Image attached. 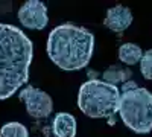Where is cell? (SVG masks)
Instances as JSON below:
<instances>
[{
	"mask_svg": "<svg viewBox=\"0 0 152 137\" xmlns=\"http://www.w3.org/2000/svg\"><path fill=\"white\" fill-rule=\"evenodd\" d=\"M34 46L24 32L0 23V99L14 95L28 82Z\"/></svg>",
	"mask_w": 152,
	"mask_h": 137,
	"instance_id": "1",
	"label": "cell"
},
{
	"mask_svg": "<svg viewBox=\"0 0 152 137\" xmlns=\"http://www.w3.org/2000/svg\"><path fill=\"white\" fill-rule=\"evenodd\" d=\"M94 37L81 26L64 23L53 28L47 38V55L59 69L75 72L88 66L93 56Z\"/></svg>",
	"mask_w": 152,
	"mask_h": 137,
	"instance_id": "2",
	"label": "cell"
},
{
	"mask_svg": "<svg viewBox=\"0 0 152 137\" xmlns=\"http://www.w3.org/2000/svg\"><path fill=\"white\" fill-rule=\"evenodd\" d=\"M120 92L116 85L100 79H88L84 82L78 93V107L82 113L91 119L108 117L114 125L119 107Z\"/></svg>",
	"mask_w": 152,
	"mask_h": 137,
	"instance_id": "3",
	"label": "cell"
},
{
	"mask_svg": "<svg viewBox=\"0 0 152 137\" xmlns=\"http://www.w3.org/2000/svg\"><path fill=\"white\" fill-rule=\"evenodd\" d=\"M117 111L123 123L137 134L152 131V93L135 87L120 93Z\"/></svg>",
	"mask_w": 152,
	"mask_h": 137,
	"instance_id": "4",
	"label": "cell"
},
{
	"mask_svg": "<svg viewBox=\"0 0 152 137\" xmlns=\"http://www.w3.org/2000/svg\"><path fill=\"white\" fill-rule=\"evenodd\" d=\"M20 99L26 105L28 114L34 119H44L53 110V102L46 92L37 89V87L28 85L20 92Z\"/></svg>",
	"mask_w": 152,
	"mask_h": 137,
	"instance_id": "5",
	"label": "cell"
},
{
	"mask_svg": "<svg viewBox=\"0 0 152 137\" xmlns=\"http://www.w3.org/2000/svg\"><path fill=\"white\" fill-rule=\"evenodd\" d=\"M18 20L24 28L41 31L49 23L47 8L40 0H28L18 9Z\"/></svg>",
	"mask_w": 152,
	"mask_h": 137,
	"instance_id": "6",
	"label": "cell"
},
{
	"mask_svg": "<svg viewBox=\"0 0 152 137\" xmlns=\"http://www.w3.org/2000/svg\"><path fill=\"white\" fill-rule=\"evenodd\" d=\"M131 23H132L131 9L123 6V5L110 8L107 11V15L104 20V24L108 29H111L113 32H123L131 26Z\"/></svg>",
	"mask_w": 152,
	"mask_h": 137,
	"instance_id": "7",
	"label": "cell"
},
{
	"mask_svg": "<svg viewBox=\"0 0 152 137\" xmlns=\"http://www.w3.org/2000/svg\"><path fill=\"white\" fill-rule=\"evenodd\" d=\"M52 131L55 137H75L76 136V119L69 113H58L53 119Z\"/></svg>",
	"mask_w": 152,
	"mask_h": 137,
	"instance_id": "8",
	"label": "cell"
},
{
	"mask_svg": "<svg viewBox=\"0 0 152 137\" xmlns=\"http://www.w3.org/2000/svg\"><path fill=\"white\" fill-rule=\"evenodd\" d=\"M142 56H143V52L140 46H137L134 43H125L119 47V59L126 66H134L137 63H140Z\"/></svg>",
	"mask_w": 152,
	"mask_h": 137,
	"instance_id": "9",
	"label": "cell"
},
{
	"mask_svg": "<svg viewBox=\"0 0 152 137\" xmlns=\"http://www.w3.org/2000/svg\"><path fill=\"white\" fill-rule=\"evenodd\" d=\"M132 76V72L129 69H123V67H117V66H111L110 69H107L104 72V81L111 84V85H116L117 82H128Z\"/></svg>",
	"mask_w": 152,
	"mask_h": 137,
	"instance_id": "10",
	"label": "cell"
},
{
	"mask_svg": "<svg viewBox=\"0 0 152 137\" xmlns=\"http://www.w3.org/2000/svg\"><path fill=\"white\" fill-rule=\"evenodd\" d=\"M0 137H29V131L20 122H8L0 128Z\"/></svg>",
	"mask_w": 152,
	"mask_h": 137,
	"instance_id": "11",
	"label": "cell"
},
{
	"mask_svg": "<svg viewBox=\"0 0 152 137\" xmlns=\"http://www.w3.org/2000/svg\"><path fill=\"white\" fill-rule=\"evenodd\" d=\"M140 70H142L143 78L152 81V49H149V51L143 53L140 59Z\"/></svg>",
	"mask_w": 152,
	"mask_h": 137,
	"instance_id": "12",
	"label": "cell"
},
{
	"mask_svg": "<svg viewBox=\"0 0 152 137\" xmlns=\"http://www.w3.org/2000/svg\"><path fill=\"white\" fill-rule=\"evenodd\" d=\"M137 84L134 81H128V82H125L123 87H122V92H126V90H129V89H135Z\"/></svg>",
	"mask_w": 152,
	"mask_h": 137,
	"instance_id": "13",
	"label": "cell"
}]
</instances>
